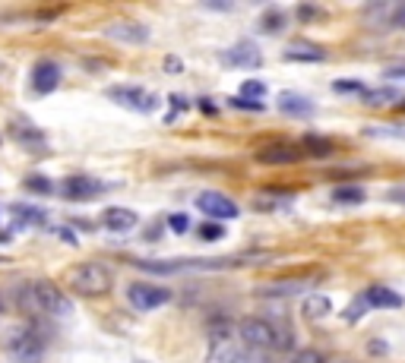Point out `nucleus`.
Segmentation results:
<instances>
[{"label":"nucleus","mask_w":405,"mask_h":363,"mask_svg":"<svg viewBox=\"0 0 405 363\" xmlns=\"http://www.w3.org/2000/svg\"><path fill=\"white\" fill-rule=\"evenodd\" d=\"M386 199H390V202H399V206H405V186H393V190H386Z\"/></svg>","instance_id":"e433bc0d"},{"label":"nucleus","mask_w":405,"mask_h":363,"mask_svg":"<svg viewBox=\"0 0 405 363\" xmlns=\"http://www.w3.org/2000/svg\"><path fill=\"white\" fill-rule=\"evenodd\" d=\"M332 202H339V206H361L364 202V190L361 186H336L332 190Z\"/></svg>","instance_id":"5701e85b"},{"label":"nucleus","mask_w":405,"mask_h":363,"mask_svg":"<svg viewBox=\"0 0 405 363\" xmlns=\"http://www.w3.org/2000/svg\"><path fill=\"white\" fill-rule=\"evenodd\" d=\"M241 95L250 98V101H260V98L266 95V86H263L260 79H247L244 86H241Z\"/></svg>","instance_id":"bb28decb"},{"label":"nucleus","mask_w":405,"mask_h":363,"mask_svg":"<svg viewBox=\"0 0 405 363\" xmlns=\"http://www.w3.org/2000/svg\"><path fill=\"white\" fill-rule=\"evenodd\" d=\"M127 300L133 310L140 313H149V310H158L171 300V291L168 288H158V284H149V282H133L127 288Z\"/></svg>","instance_id":"423d86ee"},{"label":"nucleus","mask_w":405,"mask_h":363,"mask_svg":"<svg viewBox=\"0 0 405 363\" xmlns=\"http://www.w3.org/2000/svg\"><path fill=\"white\" fill-rule=\"evenodd\" d=\"M238 335H241V341L247 344V351H272V348H279V332H276V326H272L270 319H256V316L241 319Z\"/></svg>","instance_id":"7ed1b4c3"},{"label":"nucleus","mask_w":405,"mask_h":363,"mask_svg":"<svg viewBox=\"0 0 405 363\" xmlns=\"http://www.w3.org/2000/svg\"><path fill=\"white\" fill-rule=\"evenodd\" d=\"M241 354V348L232 338H216L209 341V363H234Z\"/></svg>","instance_id":"f3484780"},{"label":"nucleus","mask_w":405,"mask_h":363,"mask_svg":"<svg viewBox=\"0 0 405 363\" xmlns=\"http://www.w3.org/2000/svg\"><path fill=\"white\" fill-rule=\"evenodd\" d=\"M368 297H364V294H361L358 297V300H355V304L352 306H348V313H346V319H348V322H355V319H358L361 316V313H364V310H368Z\"/></svg>","instance_id":"2f4dec72"},{"label":"nucleus","mask_w":405,"mask_h":363,"mask_svg":"<svg viewBox=\"0 0 405 363\" xmlns=\"http://www.w3.org/2000/svg\"><path fill=\"white\" fill-rule=\"evenodd\" d=\"M310 282H276V284H266L260 288L263 297H292V294H301V291H308Z\"/></svg>","instance_id":"aec40b11"},{"label":"nucleus","mask_w":405,"mask_h":363,"mask_svg":"<svg viewBox=\"0 0 405 363\" xmlns=\"http://www.w3.org/2000/svg\"><path fill=\"white\" fill-rule=\"evenodd\" d=\"M196 208L202 215H209L212 222H222V218H238V206H234L232 196L218 193V190H202L196 196Z\"/></svg>","instance_id":"6e6552de"},{"label":"nucleus","mask_w":405,"mask_h":363,"mask_svg":"<svg viewBox=\"0 0 405 363\" xmlns=\"http://www.w3.org/2000/svg\"><path fill=\"white\" fill-rule=\"evenodd\" d=\"M285 26V16L279 13V10H270V13H263V19H260V29L263 32H279Z\"/></svg>","instance_id":"a878e982"},{"label":"nucleus","mask_w":405,"mask_h":363,"mask_svg":"<svg viewBox=\"0 0 405 363\" xmlns=\"http://www.w3.org/2000/svg\"><path fill=\"white\" fill-rule=\"evenodd\" d=\"M32 294H35V306L41 316H67L73 310L67 294L51 282H32Z\"/></svg>","instance_id":"39448f33"},{"label":"nucleus","mask_w":405,"mask_h":363,"mask_svg":"<svg viewBox=\"0 0 405 363\" xmlns=\"http://www.w3.org/2000/svg\"><path fill=\"white\" fill-rule=\"evenodd\" d=\"M102 35L120 41V45H146L149 41V29L143 23H133V19H117V23H108L102 29Z\"/></svg>","instance_id":"1a4fd4ad"},{"label":"nucleus","mask_w":405,"mask_h":363,"mask_svg":"<svg viewBox=\"0 0 405 363\" xmlns=\"http://www.w3.org/2000/svg\"><path fill=\"white\" fill-rule=\"evenodd\" d=\"M67 282L79 297H105L114 284V275L102 262H79L76 268H70Z\"/></svg>","instance_id":"f257e3e1"},{"label":"nucleus","mask_w":405,"mask_h":363,"mask_svg":"<svg viewBox=\"0 0 405 363\" xmlns=\"http://www.w3.org/2000/svg\"><path fill=\"white\" fill-rule=\"evenodd\" d=\"M383 76H390V79H405V63H393V67H386V73Z\"/></svg>","instance_id":"4c0bfd02"},{"label":"nucleus","mask_w":405,"mask_h":363,"mask_svg":"<svg viewBox=\"0 0 405 363\" xmlns=\"http://www.w3.org/2000/svg\"><path fill=\"white\" fill-rule=\"evenodd\" d=\"M23 186L29 190V193H41V196L54 193L51 177H41V174H32V177H26V180H23Z\"/></svg>","instance_id":"393cba45"},{"label":"nucleus","mask_w":405,"mask_h":363,"mask_svg":"<svg viewBox=\"0 0 405 363\" xmlns=\"http://www.w3.org/2000/svg\"><path fill=\"white\" fill-rule=\"evenodd\" d=\"M364 104H374V108H380V104H393V101H399V92L396 89H390V86H383V89H368L364 92Z\"/></svg>","instance_id":"b1692460"},{"label":"nucleus","mask_w":405,"mask_h":363,"mask_svg":"<svg viewBox=\"0 0 405 363\" xmlns=\"http://www.w3.org/2000/svg\"><path fill=\"white\" fill-rule=\"evenodd\" d=\"M200 111H206V114H216V108H212V104H209V98H202V101H200Z\"/></svg>","instance_id":"79ce46f5"},{"label":"nucleus","mask_w":405,"mask_h":363,"mask_svg":"<svg viewBox=\"0 0 405 363\" xmlns=\"http://www.w3.org/2000/svg\"><path fill=\"white\" fill-rule=\"evenodd\" d=\"M368 136H399V139H405V124H390V126H380V130H368Z\"/></svg>","instance_id":"c756f323"},{"label":"nucleus","mask_w":405,"mask_h":363,"mask_svg":"<svg viewBox=\"0 0 405 363\" xmlns=\"http://www.w3.org/2000/svg\"><path fill=\"white\" fill-rule=\"evenodd\" d=\"M136 222H140V218H136V212L133 208H120V206H111V208H105V212H102V224H105L108 230H130V228H136Z\"/></svg>","instance_id":"4468645a"},{"label":"nucleus","mask_w":405,"mask_h":363,"mask_svg":"<svg viewBox=\"0 0 405 363\" xmlns=\"http://www.w3.org/2000/svg\"><path fill=\"white\" fill-rule=\"evenodd\" d=\"M234 363H270V360H266V357H263L260 351H241L238 360H234Z\"/></svg>","instance_id":"f704fd0d"},{"label":"nucleus","mask_w":405,"mask_h":363,"mask_svg":"<svg viewBox=\"0 0 405 363\" xmlns=\"http://www.w3.org/2000/svg\"><path fill=\"white\" fill-rule=\"evenodd\" d=\"M10 215H13L16 228H23V224H45L48 222V212H41V208H35V206H13L10 208Z\"/></svg>","instance_id":"6ab92c4d"},{"label":"nucleus","mask_w":405,"mask_h":363,"mask_svg":"<svg viewBox=\"0 0 405 363\" xmlns=\"http://www.w3.org/2000/svg\"><path fill=\"white\" fill-rule=\"evenodd\" d=\"M196 234H200V240H222L225 237V228H222L218 222H206V224H200Z\"/></svg>","instance_id":"cd10ccee"},{"label":"nucleus","mask_w":405,"mask_h":363,"mask_svg":"<svg viewBox=\"0 0 405 363\" xmlns=\"http://www.w3.org/2000/svg\"><path fill=\"white\" fill-rule=\"evenodd\" d=\"M364 297H368V304L377 306V310H399V306H402V297L390 288H380V284H377V288H368Z\"/></svg>","instance_id":"2eb2a0df"},{"label":"nucleus","mask_w":405,"mask_h":363,"mask_svg":"<svg viewBox=\"0 0 405 363\" xmlns=\"http://www.w3.org/2000/svg\"><path fill=\"white\" fill-rule=\"evenodd\" d=\"M370 351H374V357H383V351H386V344H383V341H370Z\"/></svg>","instance_id":"a19ab883"},{"label":"nucleus","mask_w":405,"mask_h":363,"mask_svg":"<svg viewBox=\"0 0 405 363\" xmlns=\"http://www.w3.org/2000/svg\"><path fill=\"white\" fill-rule=\"evenodd\" d=\"M285 60H304V63H320L326 60V51L317 45H304V41H294L285 48Z\"/></svg>","instance_id":"a211bd4d"},{"label":"nucleus","mask_w":405,"mask_h":363,"mask_svg":"<svg viewBox=\"0 0 405 363\" xmlns=\"http://www.w3.org/2000/svg\"><path fill=\"white\" fill-rule=\"evenodd\" d=\"M7 351L16 363H41V357H45V338L35 335L32 326H26L7 338Z\"/></svg>","instance_id":"20e7f679"},{"label":"nucleus","mask_w":405,"mask_h":363,"mask_svg":"<svg viewBox=\"0 0 405 363\" xmlns=\"http://www.w3.org/2000/svg\"><path fill=\"white\" fill-rule=\"evenodd\" d=\"M228 104H232V108H238V111H263V101H250V98H244V95L228 98Z\"/></svg>","instance_id":"c85d7f7f"},{"label":"nucleus","mask_w":405,"mask_h":363,"mask_svg":"<svg viewBox=\"0 0 405 363\" xmlns=\"http://www.w3.org/2000/svg\"><path fill=\"white\" fill-rule=\"evenodd\" d=\"M57 86H60V67L54 60H38L35 70H32V89L38 95H51Z\"/></svg>","instance_id":"9b49d317"},{"label":"nucleus","mask_w":405,"mask_h":363,"mask_svg":"<svg viewBox=\"0 0 405 363\" xmlns=\"http://www.w3.org/2000/svg\"><path fill=\"white\" fill-rule=\"evenodd\" d=\"M165 70H168V73H180V60L178 57H168L165 60Z\"/></svg>","instance_id":"58836bf2"},{"label":"nucleus","mask_w":405,"mask_h":363,"mask_svg":"<svg viewBox=\"0 0 405 363\" xmlns=\"http://www.w3.org/2000/svg\"><path fill=\"white\" fill-rule=\"evenodd\" d=\"M218 60L225 63V67H241V70H256L263 63V54L260 48L254 45V41H238V45H232L228 51L218 54Z\"/></svg>","instance_id":"9d476101"},{"label":"nucleus","mask_w":405,"mask_h":363,"mask_svg":"<svg viewBox=\"0 0 405 363\" xmlns=\"http://www.w3.org/2000/svg\"><path fill=\"white\" fill-rule=\"evenodd\" d=\"M168 101H171V108H174V111H184V108H187V101H184L180 95H171Z\"/></svg>","instance_id":"ea45409f"},{"label":"nucleus","mask_w":405,"mask_h":363,"mask_svg":"<svg viewBox=\"0 0 405 363\" xmlns=\"http://www.w3.org/2000/svg\"><path fill=\"white\" fill-rule=\"evenodd\" d=\"M247 259H178V262H162V259H140L136 268L152 275H174V272H222V268L241 266Z\"/></svg>","instance_id":"f03ea898"},{"label":"nucleus","mask_w":405,"mask_h":363,"mask_svg":"<svg viewBox=\"0 0 405 363\" xmlns=\"http://www.w3.org/2000/svg\"><path fill=\"white\" fill-rule=\"evenodd\" d=\"M301 148L308 152V155H317V158H326L332 155V142L326 139V136H304V142H301Z\"/></svg>","instance_id":"4be33fe9"},{"label":"nucleus","mask_w":405,"mask_h":363,"mask_svg":"<svg viewBox=\"0 0 405 363\" xmlns=\"http://www.w3.org/2000/svg\"><path fill=\"white\" fill-rule=\"evenodd\" d=\"M168 228H171L174 234H187V228H190V218L184 215V212H174V215L168 218Z\"/></svg>","instance_id":"7c9ffc66"},{"label":"nucleus","mask_w":405,"mask_h":363,"mask_svg":"<svg viewBox=\"0 0 405 363\" xmlns=\"http://www.w3.org/2000/svg\"><path fill=\"white\" fill-rule=\"evenodd\" d=\"M292 363H323V354H320V351H314V348H308V351H298Z\"/></svg>","instance_id":"473e14b6"},{"label":"nucleus","mask_w":405,"mask_h":363,"mask_svg":"<svg viewBox=\"0 0 405 363\" xmlns=\"http://www.w3.org/2000/svg\"><path fill=\"white\" fill-rule=\"evenodd\" d=\"M64 190V196H70V199H89V196H98L105 186L98 184V180L92 177H83V174H76V177H67V184L60 186Z\"/></svg>","instance_id":"ddd939ff"},{"label":"nucleus","mask_w":405,"mask_h":363,"mask_svg":"<svg viewBox=\"0 0 405 363\" xmlns=\"http://www.w3.org/2000/svg\"><path fill=\"white\" fill-rule=\"evenodd\" d=\"M108 98L117 101L120 108H130V111L140 114H152L158 108V98L152 92L140 89V86H114V89H108Z\"/></svg>","instance_id":"0eeeda50"},{"label":"nucleus","mask_w":405,"mask_h":363,"mask_svg":"<svg viewBox=\"0 0 405 363\" xmlns=\"http://www.w3.org/2000/svg\"><path fill=\"white\" fill-rule=\"evenodd\" d=\"M330 310H332L330 297H323V294L308 297V300L301 304V313H304V319H323V316H330Z\"/></svg>","instance_id":"412c9836"},{"label":"nucleus","mask_w":405,"mask_h":363,"mask_svg":"<svg viewBox=\"0 0 405 363\" xmlns=\"http://www.w3.org/2000/svg\"><path fill=\"white\" fill-rule=\"evenodd\" d=\"M279 111L292 114V117H310V114H314V104H310L304 95H292V92H285V95H279Z\"/></svg>","instance_id":"dca6fc26"},{"label":"nucleus","mask_w":405,"mask_h":363,"mask_svg":"<svg viewBox=\"0 0 405 363\" xmlns=\"http://www.w3.org/2000/svg\"><path fill=\"white\" fill-rule=\"evenodd\" d=\"M304 155L298 146H292V142H272V146H263L260 152H256V161L263 164H292L298 161V158Z\"/></svg>","instance_id":"f8f14e48"},{"label":"nucleus","mask_w":405,"mask_h":363,"mask_svg":"<svg viewBox=\"0 0 405 363\" xmlns=\"http://www.w3.org/2000/svg\"><path fill=\"white\" fill-rule=\"evenodd\" d=\"M390 26L393 29H405V3H399V7L390 10Z\"/></svg>","instance_id":"72a5a7b5"},{"label":"nucleus","mask_w":405,"mask_h":363,"mask_svg":"<svg viewBox=\"0 0 405 363\" xmlns=\"http://www.w3.org/2000/svg\"><path fill=\"white\" fill-rule=\"evenodd\" d=\"M332 89H336V92H361V95L368 92L364 86H361V82H342V79H339V82H332Z\"/></svg>","instance_id":"c9c22d12"}]
</instances>
